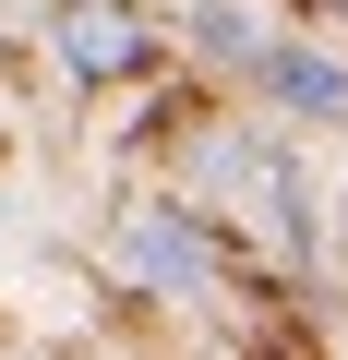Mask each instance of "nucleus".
<instances>
[{
	"instance_id": "1",
	"label": "nucleus",
	"mask_w": 348,
	"mask_h": 360,
	"mask_svg": "<svg viewBox=\"0 0 348 360\" xmlns=\"http://www.w3.org/2000/svg\"><path fill=\"white\" fill-rule=\"evenodd\" d=\"M144 13L132 0H60V60L84 72V84H120V72H144Z\"/></svg>"
},
{
	"instance_id": "2",
	"label": "nucleus",
	"mask_w": 348,
	"mask_h": 360,
	"mask_svg": "<svg viewBox=\"0 0 348 360\" xmlns=\"http://www.w3.org/2000/svg\"><path fill=\"white\" fill-rule=\"evenodd\" d=\"M252 84L288 108V120H348V60H324V49H252Z\"/></svg>"
},
{
	"instance_id": "3",
	"label": "nucleus",
	"mask_w": 348,
	"mask_h": 360,
	"mask_svg": "<svg viewBox=\"0 0 348 360\" xmlns=\"http://www.w3.org/2000/svg\"><path fill=\"white\" fill-rule=\"evenodd\" d=\"M120 252H132V276H156V288H205V229H193L181 205H144V217L120 229Z\"/></svg>"
},
{
	"instance_id": "4",
	"label": "nucleus",
	"mask_w": 348,
	"mask_h": 360,
	"mask_svg": "<svg viewBox=\"0 0 348 360\" xmlns=\"http://www.w3.org/2000/svg\"><path fill=\"white\" fill-rule=\"evenodd\" d=\"M336 252H348V193H336Z\"/></svg>"
}]
</instances>
